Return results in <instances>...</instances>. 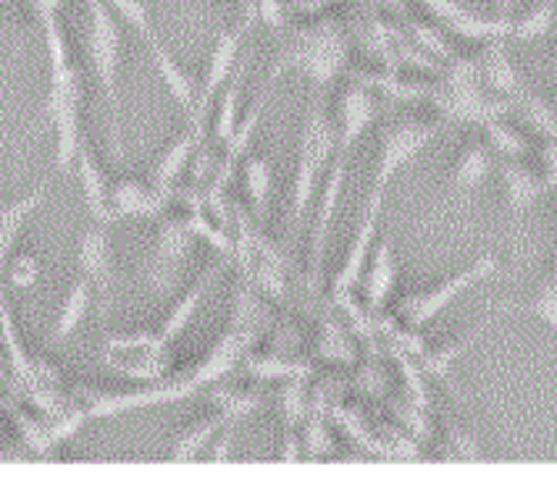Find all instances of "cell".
<instances>
[{"label":"cell","mask_w":557,"mask_h":504,"mask_svg":"<svg viewBox=\"0 0 557 504\" xmlns=\"http://www.w3.org/2000/svg\"><path fill=\"white\" fill-rule=\"evenodd\" d=\"M337 150V131L334 118L327 114L324 105V90H311L308 100V114H304V127L297 137V164H294V194H290V231H287V247L300 241L304 224L318 200L321 181L334 161Z\"/></svg>","instance_id":"6da1fadb"},{"label":"cell","mask_w":557,"mask_h":504,"mask_svg":"<svg viewBox=\"0 0 557 504\" xmlns=\"http://www.w3.org/2000/svg\"><path fill=\"white\" fill-rule=\"evenodd\" d=\"M121 24L108 0H87V61L111 108V150L124 161V111H121Z\"/></svg>","instance_id":"7a4b0ae2"},{"label":"cell","mask_w":557,"mask_h":504,"mask_svg":"<svg viewBox=\"0 0 557 504\" xmlns=\"http://www.w3.org/2000/svg\"><path fill=\"white\" fill-rule=\"evenodd\" d=\"M347 50L350 44L341 21L324 17L290 34V40L281 47V54L274 61V71L281 74L297 71L311 81V90H327L347 64Z\"/></svg>","instance_id":"3957f363"},{"label":"cell","mask_w":557,"mask_h":504,"mask_svg":"<svg viewBox=\"0 0 557 504\" xmlns=\"http://www.w3.org/2000/svg\"><path fill=\"white\" fill-rule=\"evenodd\" d=\"M81 108H84V81L74 64L50 71V87L44 97V121L54 127V168L58 174H71L77 150L87 140L81 127Z\"/></svg>","instance_id":"277c9868"},{"label":"cell","mask_w":557,"mask_h":504,"mask_svg":"<svg viewBox=\"0 0 557 504\" xmlns=\"http://www.w3.org/2000/svg\"><path fill=\"white\" fill-rule=\"evenodd\" d=\"M500 271V261L497 255H481L478 261H471L468 268H461L458 274H450L424 291H414L408 297H400V305H397V321H404L411 331H421L428 328L437 315H444L454 300H458L461 294H468L471 287H478L481 281L494 278Z\"/></svg>","instance_id":"5b68a950"},{"label":"cell","mask_w":557,"mask_h":504,"mask_svg":"<svg viewBox=\"0 0 557 504\" xmlns=\"http://www.w3.org/2000/svg\"><path fill=\"white\" fill-rule=\"evenodd\" d=\"M261 21L258 14V0H244L240 4V14H237V24L221 30L218 44H214V54H211V64H208V74H205V84L197 90V108L194 114L187 118V127H194L200 137H205V127L211 121V108L221 94V87L227 84V77L234 74L237 67V58H240V44L247 40V34L255 30V24Z\"/></svg>","instance_id":"8992f818"},{"label":"cell","mask_w":557,"mask_h":504,"mask_svg":"<svg viewBox=\"0 0 557 504\" xmlns=\"http://www.w3.org/2000/svg\"><path fill=\"white\" fill-rule=\"evenodd\" d=\"M194 244H197V231L190 228L187 218H164L161 221L154 250H150V258L144 265L147 287L158 300H168L181 287L184 268L194 255Z\"/></svg>","instance_id":"52a82bcc"},{"label":"cell","mask_w":557,"mask_h":504,"mask_svg":"<svg viewBox=\"0 0 557 504\" xmlns=\"http://www.w3.org/2000/svg\"><path fill=\"white\" fill-rule=\"evenodd\" d=\"M447 131V124L437 121H421V118H408V121H394L391 127H384L381 134V147H377V168H374V184L377 190H387L394 184V177L411 168L418 161L421 150L441 137Z\"/></svg>","instance_id":"ba28073f"},{"label":"cell","mask_w":557,"mask_h":504,"mask_svg":"<svg viewBox=\"0 0 557 504\" xmlns=\"http://www.w3.org/2000/svg\"><path fill=\"white\" fill-rule=\"evenodd\" d=\"M431 108L437 111V118L450 127V124H487L494 118L508 114V100H500L497 94H491L484 84H447L437 77V84H428V97Z\"/></svg>","instance_id":"9c48e42d"},{"label":"cell","mask_w":557,"mask_h":504,"mask_svg":"<svg viewBox=\"0 0 557 504\" xmlns=\"http://www.w3.org/2000/svg\"><path fill=\"white\" fill-rule=\"evenodd\" d=\"M77 271L94 284L100 294V305L104 315H114V300H117V261H114V241H111V224H97L90 221L81 237H77Z\"/></svg>","instance_id":"30bf717a"},{"label":"cell","mask_w":557,"mask_h":504,"mask_svg":"<svg viewBox=\"0 0 557 504\" xmlns=\"http://www.w3.org/2000/svg\"><path fill=\"white\" fill-rule=\"evenodd\" d=\"M418 4L444 30H450L454 37H461V40H471V44H484L491 37H508L511 40V27H515L511 0H497V4H500L497 17H484V14L471 11L468 4H461V0H418Z\"/></svg>","instance_id":"8fae6325"},{"label":"cell","mask_w":557,"mask_h":504,"mask_svg":"<svg viewBox=\"0 0 557 504\" xmlns=\"http://www.w3.org/2000/svg\"><path fill=\"white\" fill-rule=\"evenodd\" d=\"M347 161H350V155H341V150H334V161H331V168L324 174V187L318 190V200H314V228H311V255H308V291L311 294L318 291L321 274H324L327 241H331V228H334L337 205H341Z\"/></svg>","instance_id":"7c38bea8"},{"label":"cell","mask_w":557,"mask_h":504,"mask_svg":"<svg viewBox=\"0 0 557 504\" xmlns=\"http://www.w3.org/2000/svg\"><path fill=\"white\" fill-rule=\"evenodd\" d=\"M384 197H387V190L371 187L368 205H364V214H361L358 228H354V237H350V244H347V255H344V261H341V268H337V274H334V284H331L334 300L350 297L354 287H361L368 258H371V250H374V237H377V231H381Z\"/></svg>","instance_id":"4fadbf2b"},{"label":"cell","mask_w":557,"mask_h":504,"mask_svg":"<svg viewBox=\"0 0 557 504\" xmlns=\"http://www.w3.org/2000/svg\"><path fill=\"white\" fill-rule=\"evenodd\" d=\"M497 181H500L504 211H508V218H511L515 247H518V255H524V247H528V221H531V211L541 200V194L547 190V184H544L541 174H534L521 161H504L497 168Z\"/></svg>","instance_id":"5bb4252c"},{"label":"cell","mask_w":557,"mask_h":504,"mask_svg":"<svg viewBox=\"0 0 557 504\" xmlns=\"http://www.w3.org/2000/svg\"><path fill=\"white\" fill-rule=\"evenodd\" d=\"M374 114H377V94L361 81H350L337 97V114H334V131H337V150H341V155H350V150L361 144V137L368 134Z\"/></svg>","instance_id":"9a60e30c"},{"label":"cell","mask_w":557,"mask_h":504,"mask_svg":"<svg viewBox=\"0 0 557 504\" xmlns=\"http://www.w3.org/2000/svg\"><path fill=\"white\" fill-rule=\"evenodd\" d=\"M494 150L484 140H468L461 147L458 161L447 171V184H444V197L441 205H450V200H465L471 197L491 174H494Z\"/></svg>","instance_id":"2e32d148"},{"label":"cell","mask_w":557,"mask_h":504,"mask_svg":"<svg viewBox=\"0 0 557 504\" xmlns=\"http://www.w3.org/2000/svg\"><path fill=\"white\" fill-rule=\"evenodd\" d=\"M281 77H284V74L271 67V81L261 87V94H258V100H255V108L247 111V118H244V121H237V127H234L231 140L224 144V147H227V161H224V164H221V171H218V184H214L211 200H218V197H221V190L227 187V181H231L234 168H237V164H240V158L247 155L250 140H255V134H258V127H261L264 111L271 108V97H274V90H277V81H281Z\"/></svg>","instance_id":"e0dca14e"},{"label":"cell","mask_w":557,"mask_h":504,"mask_svg":"<svg viewBox=\"0 0 557 504\" xmlns=\"http://www.w3.org/2000/svg\"><path fill=\"white\" fill-rule=\"evenodd\" d=\"M397 287V255H394V237L381 234V241L374 244L364 278H361V291H364V308L371 315H381L384 305L391 300Z\"/></svg>","instance_id":"ac0fdd59"},{"label":"cell","mask_w":557,"mask_h":504,"mask_svg":"<svg viewBox=\"0 0 557 504\" xmlns=\"http://www.w3.org/2000/svg\"><path fill=\"white\" fill-rule=\"evenodd\" d=\"M478 64H481V81L491 94H497L500 100H511L515 94H521L528 84L511 58L508 50V37H491L484 40L481 54H478Z\"/></svg>","instance_id":"d6986e66"},{"label":"cell","mask_w":557,"mask_h":504,"mask_svg":"<svg viewBox=\"0 0 557 504\" xmlns=\"http://www.w3.org/2000/svg\"><path fill=\"white\" fill-rule=\"evenodd\" d=\"M74 174H77V181H81V194H84V205H87L90 221H97V224H111V228H114L108 174H104V168H100V161H97V155L90 150L87 140H84L81 150H77Z\"/></svg>","instance_id":"ffe728a7"},{"label":"cell","mask_w":557,"mask_h":504,"mask_svg":"<svg viewBox=\"0 0 557 504\" xmlns=\"http://www.w3.org/2000/svg\"><path fill=\"white\" fill-rule=\"evenodd\" d=\"M174 200V190H161L154 184H144V181H121L111 190V211L114 221H127V218H161L168 211V205Z\"/></svg>","instance_id":"44dd1931"},{"label":"cell","mask_w":557,"mask_h":504,"mask_svg":"<svg viewBox=\"0 0 557 504\" xmlns=\"http://www.w3.org/2000/svg\"><path fill=\"white\" fill-rule=\"evenodd\" d=\"M144 44H147V54H150V61H154V67H158V74H161V81H164V87H168V94L177 100V108H181V114L184 118H190L194 114V108H197V81L174 61V54L168 50V44L158 37V30H150V34H144Z\"/></svg>","instance_id":"7402d4cb"},{"label":"cell","mask_w":557,"mask_h":504,"mask_svg":"<svg viewBox=\"0 0 557 504\" xmlns=\"http://www.w3.org/2000/svg\"><path fill=\"white\" fill-rule=\"evenodd\" d=\"M47 194H50V181L37 184V187L27 190L24 197H14V200H8V205H0V274L8 271L11 255H14V247H17V241H21L24 224H27V221L34 218V211L44 205Z\"/></svg>","instance_id":"603a6c76"},{"label":"cell","mask_w":557,"mask_h":504,"mask_svg":"<svg viewBox=\"0 0 557 504\" xmlns=\"http://www.w3.org/2000/svg\"><path fill=\"white\" fill-rule=\"evenodd\" d=\"M221 271H224V261L221 265H214V268H208L205 271V278H200L177 305L171 308V315L164 318V324H161V331H158V337H161V344L168 347V344H174L184 331H187V324L194 321V315H197V308H200V300H205V294H208V287L221 278Z\"/></svg>","instance_id":"cb8c5ba5"},{"label":"cell","mask_w":557,"mask_h":504,"mask_svg":"<svg viewBox=\"0 0 557 504\" xmlns=\"http://www.w3.org/2000/svg\"><path fill=\"white\" fill-rule=\"evenodd\" d=\"M205 144V137H200L194 127H187L164 155H161V161L154 164V171H150V184L154 187H161V190H174V184L181 181V174L187 171V164L194 161V155H197V147Z\"/></svg>","instance_id":"d4e9b609"},{"label":"cell","mask_w":557,"mask_h":504,"mask_svg":"<svg viewBox=\"0 0 557 504\" xmlns=\"http://www.w3.org/2000/svg\"><path fill=\"white\" fill-rule=\"evenodd\" d=\"M94 294L97 291L84 274L71 284L64 305H61V315H58L54 328H50V344H67L81 331V324H84V318H87V311L94 305Z\"/></svg>","instance_id":"484cf974"},{"label":"cell","mask_w":557,"mask_h":504,"mask_svg":"<svg viewBox=\"0 0 557 504\" xmlns=\"http://www.w3.org/2000/svg\"><path fill=\"white\" fill-rule=\"evenodd\" d=\"M508 114H515L524 127H531L541 140H557V111L547 105L541 94L524 87L508 100Z\"/></svg>","instance_id":"4316f807"},{"label":"cell","mask_w":557,"mask_h":504,"mask_svg":"<svg viewBox=\"0 0 557 504\" xmlns=\"http://www.w3.org/2000/svg\"><path fill=\"white\" fill-rule=\"evenodd\" d=\"M244 187L250 197V211H255V221L264 224L268 211H271V187H274V168L268 158H247L244 161Z\"/></svg>","instance_id":"83f0119b"},{"label":"cell","mask_w":557,"mask_h":504,"mask_svg":"<svg viewBox=\"0 0 557 504\" xmlns=\"http://www.w3.org/2000/svg\"><path fill=\"white\" fill-rule=\"evenodd\" d=\"M511 315H531L550 334H557V271H547L524 305H511Z\"/></svg>","instance_id":"f1b7e54d"},{"label":"cell","mask_w":557,"mask_h":504,"mask_svg":"<svg viewBox=\"0 0 557 504\" xmlns=\"http://www.w3.org/2000/svg\"><path fill=\"white\" fill-rule=\"evenodd\" d=\"M554 27H557V4L554 0H537V4H531L521 17H515L511 40H518V44L544 40Z\"/></svg>","instance_id":"f546056e"},{"label":"cell","mask_w":557,"mask_h":504,"mask_svg":"<svg viewBox=\"0 0 557 504\" xmlns=\"http://www.w3.org/2000/svg\"><path fill=\"white\" fill-rule=\"evenodd\" d=\"M221 428H224V418L214 415V418H205L200 425H194L190 431H184L174 441V447H171V462H194V458H200L214 444V438H218Z\"/></svg>","instance_id":"4dcf8cb0"},{"label":"cell","mask_w":557,"mask_h":504,"mask_svg":"<svg viewBox=\"0 0 557 504\" xmlns=\"http://www.w3.org/2000/svg\"><path fill=\"white\" fill-rule=\"evenodd\" d=\"M481 127H484V144L494 150L497 158H504V161H521V158H528L531 140L518 127H508L500 118H494V121H487Z\"/></svg>","instance_id":"1f68e13d"},{"label":"cell","mask_w":557,"mask_h":504,"mask_svg":"<svg viewBox=\"0 0 557 504\" xmlns=\"http://www.w3.org/2000/svg\"><path fill=\"white\" fill-rule=\"evenodd\" d=\"M244 71H247V61H240V67H234V74L227 77V84L221 87V97H218L221 108H218V118H214V137L221 144H227L234 127H237V97H240Z\"/></svg>","instance_id":"d6a6232c"},{"label":"cell","mask_w":557,"mask_h":504,"mask_svg":"<svg viewBox=\"0 0 557 504\" xmlns=\"http://www.w3.org/2000/svg\"><path fill=\"white\" fill-rule=\"evenodd\" d=\"M214 397H218V415L224 418V425H240L264 408V397L258 391H214Z\"/></svg>","instance_id":"836d02e7"},{"label":"cell","mask_w":557,"mask_h":504,"mask_svg":"<svg viewBox=\"0 0 557 504\" xmlns=\"http://www.w3.org/2000/svg\"><path fill=\"white\" fill-rule=\"evenodd\" d=\"M441 455L450 462H481L484 447H481L478 434H471L465 428H447V434L441 441Z\"/></svg>","instance_id":"e575fe53"},{"label":"cell","mask_w":557,"mask_h":504,"mask_svg":"<svg viewBox=\"0 0 557 504\" xmlns=\"http://www.w3.org/2000/svg\"><path fill=\"white\" fill-rule=\"evenodd\" d=\"M40 30H44V47H47V64H50V71L74 64L71 61L67 37H64V27H61V17H40Z\"/></svg>","instance_id":"d590c367"},{"label":"cell","mask_w":557,"mask_h":504,"mask_svg":"<svg viewBox=\"0 0 557 504\" xmlns=\"http://www.w3.org/2000/svg\"><path fill=\"white\" fill-rule=\"evenodd\" d=\"M404 30H408V37H411L421 50H428L431 58H437V61H450V58H454V47L444 40L441 30H434V27H428V24H421V21H414V17H404Z\"/></svg>","instance_id":"8d00e7d4"},{"label":"cell","mask_w":557,"mask_h":504,"mask_svg":"<svg viewBox=\"0 0 557 504\" xmlns=\"http://www.w3.org/2000/svg\"><path fill=\"white\" fill-rule=\"evenodd\" d=\"M300 447H304V455L308 458H327L331 451H334V438L324 425V415H308L304 418V438H300Z\"/></svg>","instance_id":"74e56055"},{"label":"cell","mask_w":557,"mask_h":504,"mask_svg":"<svg viewBox=\"0 0 557 504\" xmlns=\"http://www.w3.org/2000/svg\"><path fill=\"white\" fill-rule=\"evenodd\" d=\"M321 358H324V361H341V365L354 361L350 337H347V331H341L334 321H331V324L324 328V334H321Z\"/></svg>","instance_id":"f35d334b"},{"label":"cell","mask_w":557,"mask_h":504,"mask_svg":"<svg viewBox=\"0 0 557 504\" xmlns=\"http://www.w3.org/2000/svg\"><path fill=\"white\" fill-rule=\"evenodd\" d=\"M108 4L117 14V21H127L140 37L154 30V24H150V8L144 4V0H108Z\"/></svg>","instance_id":"ab89813d"},{"label":"cell","mask_w":557,"mask_h":504,"mask_svg":"<svg viewBox=\"0 0 557 504\" xmlns=\"http://www.w3.org/2000/svg\"><path fill=\"white\" fill-rule=\"evenodd\" d=\"M281 405H284V418H287L290 428H294V425H304V418L311 415V408H308V394H304V378H294V381L284 388Z\"/></svg>","instance_id":"60d3db41"},{"label":"cell","mask_w":557,"mask_h":504,"mask_svg":"<svg viewBox=\"0 0 557 504\" xmlns=\"http://www.w3.org/2000/svg\"><path fill=\"white\" fill-rule=\"evenodd\" d=\"M381 441H384V447H387V458H411V462H414V458L424 455V451L418 447V438L397 431L394 425H384Z\"/></svg>","instance_id":"b9f144b4"},{"label":"cell","mask_w":557,"mask_h":504,"mask_svg":"<svg viewBox=\"0 0 557 504\" xmlns=\"http://www.w3.org/2000/svg\"><path fill=\"white\" fill-rule=\"evenodd\" d=\"M391 411L400 418V425H404V428H411L418 438H431V421H428V411H424V408H418L414 401H408V405H404V401H394Z\"/></svg>","instance_id":"7bdbcfd3"},{"label":"cell","mask_w":557,"mask_h":504,"mask_svg":"<svg viewBox=\"0 0 557 504\" xmlns=\"http://www.w3.org/2000/svg\"><path fill=\"white\" fill-rule=\"evenodd\" d=\"M37 278H40V261L30 258V255H21V258H14V261L8 265V281H11V287H17V291L34 287Z\"/></svg>","instance_id":"ee69618b"},{"label":"cell","mask_w":557,"mask_h":504,"mask_svg":"<svg viewBox=\"0 0 557 504\" xmlns=\"http://www.w3.org/2000/svg\"><path fill=\"white\" fill-rule=\"evenodd\" d=\"M234 444H237V425H224L211 444V462H227L234 458Z\"/></svg>","instance_id":"f6af8a7d"},{"label":"cell","mask_w":557,"mask_h":504,"mask_svg":"<svg viewBox=\"0 0 557 504\" xmlns=\"http://www.w3.org/2000/svg\"><path fill=\"white\" fill-rule=\"evenodd\" d=\"M358 391L361 394H387V374L381 368H361V378H358Z\"/></svg>","instance_id":"bcb514c9"},{"label":"cell","mask_w":557,"mask_h":504,"mask_svg":"<svg viewBox=\"0 0 557 504\" xmlns=\"http://www.w3.org/2000/svg\"><path fill=\"white\" fill-rule=\"evenodd\" d=\"M541 177L547 187H557V140H544L541 147Z\"/></svg>","instance_id":"7dc6e473"},{"label":"cell","mask_w":557,"mask_h":504,"mask_svg":"<svg viewBox=\"0 0 557 504\" xmlns=\"http://www.w3.org/2000/svg\"><path fill=\"white\" fill-rule=\"evenodd\" d=\"M27 4H30V11L40 21V17H58L61 8H64V0H27Z\"/></svg>","instance_id":"c3c4849f"},{"label":"cell","mask_w":557,"mask_h":504,"mask_svg":"<svg viewBox=\"0 0 557 504\" xmlns=\"http://www.w3.org/2000/svg\"><path fill=\"white\" fill-rule=\"evenodd\" d=\"M304 455V451H300V438H294V431H287L284 434V451H281V458L284 462H297Z\"/></svg>","instance_id":"681fc988"},{"label":"cell","mask_w":557,"mask_h":504,"mask_svg":"<svg viewBox=\"0 0 557 504\" xmlns=\"http://www.w3.org/2000/svg\"><path fill=\"white\" fill-rule=\"evenodd\" d=\"M368 4H374V8H377V4H391L394 11H400V0H368Z\"/></svg>","instance_id":"f907efd6"},{"label":"cell","mask_w":557,"mask_h":504,"mask_svg":"<svg viewBox=\"0 0 557 504\" xmlns=\"http://www.w3.org/2000/svg\"><path fill=\"white\" fill-rule=\"evenodd\" d=\"M554 4H557V0H554Z\"/></svg>","instance_id":"816d5d0a"}]
</instances>
